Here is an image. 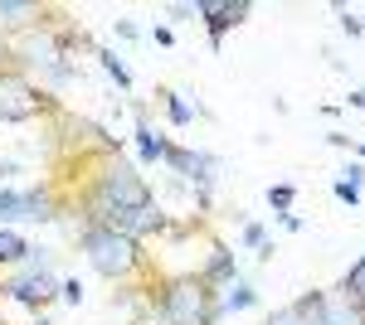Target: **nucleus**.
I'll use <instances>...</instances> for the list:
<instances>
[{
    "mask_svg": "<svg viewBox=\"0 0 365 325\" xmlns=\"http://www.w3.org/2000/svg\"><path fill=\"white\" fill-rule=\"evenodd\" d=\"M141 204H151V190L141 180V165L122 161V156H103L98 175H93V194H88L93 223L103 214H127V209H141Z\"/></svg>",
    "mask_w": 365,
    "mask_h": 325,
    "instance_id": "1",
    "label": "nucleus"
},
{
    "mask_svg": "<svg viewBox=\"0 0 365 325\" xmlns=\"http://www.w3.org/2000/svg\"><path fill=\"white\" fill-rule=\"evenodd\" d=\"M78 247H83L88 267L98 272V277H108V282H132V277L146 267V252H141L137 238L117 233V228H108V223H83Z\"/></svg>",
    "mask_w": 365,
    "mask_h": 325,
    "instance_id": "2",
    "label": "nucleus"
},
{
    "mask_svg": "<svg viewBox=\"0 0 365 325\" xmlns=\"http://www.w3.org/2000/svg\"><path fill=\"white\" fill-rule=\"evenodd\" d=\"M156 321L161 325H215V292L200 282V277H180V282H166L161 297H156Z\"/></svg>",
    "mask_w": 365,
    "mask_h": 325,
    "instance_id": "3",
    "label": "nucleus"
},
{
    "mask_svg": "<svg viewBox=\"0 0 365 325\" xmlns=\"http://www.w3.org/2000/svg\"><path fill=\"white\" fill-rule=\"evenodd\" d=\"M49 107H54V102H49L44 87H34L20 68H0V122H5V127L29 122V117H39V112H49Z\"/></svg>",
    "mask_w": 365,
    "mask_h": 325,
    "instance_id": "4",
    "label": "nucleus"
},
{
    "mask_svg": "<svg viewBox=\"0 0 365 325\" xmlns=\"http://www.w3.org/2000/svg\"><path fill=\"white\" fill-rule=\"evenodd\" d=\"M0 297H10L15 306H25V311L39 316V311L58 297V277H54V267H49V272H39V267H10L5 277H0Z\"/></svg>",
    "mask_w": 365,
    "mask_h": 325,
    "instance_id": "5",
    "label": "nucleus"
},
{
    "mask_svg": "<svg viewBox=\"0 0 365 325\" xmlns=\"http://www.w3.org/2000/svg\"><path fill=\"white\" fill-rule=\"evenodd\" d=\"M166 165L185 180V185H195V204H200V209H210V190H215L220 156H210V151H190V146H170Z\"/></svg>",
    "mask_w": 365,
    "mask_h": 325,
    "instance_id": "6",
    "label": "nucleus"
},
{
    "mask_svg": "<svg viewBox=\"0 0 365 325\" xmlns=\"http://www.w3.org/2000/svg\"><path fill=\"white\" fill-rule=\"evenodd\" d=\"M249 15V0H195V20H205V29H210V49H225V34L234 25H244Z\"/></svg>",
    "mask_w": 365,
    "mask_h": 325,
    "instance_id": "7",
    "label": "nucleus"
},
{
    "mask_svg": "<svg viewBox=\"0 0 365 325\" xmlns=\"http://www.w3.org/2000/svg\"><path fill=\"white\" fill-rule=\"evenodd\" d=\"M98 223H108L117 233H127V238H146V233H161L166 228V214H161V204L151 199V204H141V209H127V214H103Z\"/></svg>",
    "mask_w": 365,
    "mask_h": 325,
    "instance_id": "8",
    "label": "nucleus"
},
{
    "mask_svg": "<svg viewBox=\"0 0 365 325\" xmlns=\"http://www.w3.org/2000/svg\"><path fill=\"white\" fill-rule=\"evenodd\" d=\"M322 301H327V292H302L292 306L273 311L268 325H322Z\"/></svg>",
    "mask_w": 365,
    "mask_h": 325,
    "instance_id": "9",
    "label": "nucleus"
},
{
    "mask_svg": "<svg viewBox=\"0 0 365 325\" xmlns=\"http://www.w3.org/2000/svg\"><path fill=\"white\" fill-rule=\"evenodd\" d=\"M258 306V287H253L249 277H234L225 292L215 297V316H239V311H253Z\"/></svg>",
    "mask_w": 365,
    "mask_h": 325,
    "instance_id": "10",
    "label": "nucleus"
},
{
    "mask_svg": "<svg viewBox=\"0 0 365 325\" xmlns=\"http://www.w3.org/2000/svg\"><path fill=\"white\" fill-rule=\"evenodd\" d=\"M54 190L49 185H34V190H20V223H54Z\"/></svg>",
    "mask_w": 365,
    "mask_h": 325,
    "instance_id": "11",
    "label": "nucleus"
},
{
    "mask_svg": "<svg viewBox=\"0 0 365 325\" xmlns=\"http://www.w3.org/2000/svg\"><path fill=\"white\" fill-rule=\"evenodd\" d=\"M234 277H239V262H234V252H229L225 243H215V247H210V262H205V272H200V282H205L210 292H215V287L225 292Z\"/></svg>",
    "mask_w": 365,
    "mask_h": 325,
    "instance_id": "12",
    "label": "nucleus"
},
{
    "mask_svg": "<svg viewBox=\"0 0 365 325\" xmlns=\"http://www.w3.org/2000/svg\"><path fill=\"white\" fill-rule=\"evenodd\" d=\"M39 15H44V5H34V0H0V29H15V34H25V29L44 25Z\"/></svg>",
    "mask_w": 365,
    "mask_h": 325,
    "instance_id": "13",
    "label": "nucleus"
},
{
    "mask_svg": "<svg viewBox=\"0 0 365 325\" xmlns=\"http://www.w3.org/2000/svg\"><path fill=\"white\" fill-rule=\"evenodd\" d=\"M137 161L141 165H156V161H166V151H170V141L166 136H156V127H151V122H146V112L137 107Z\"/></svg>",
    "mask_w": 365,
    "mask_h": 325,
    "instance_id": "14",
    "label": "nucleus"
},
{
    "mask_svg": "<svg viewBox=\"0 0 365 325\" xmlns=\"http://www.w3.org/2000/svg\"><path fill=\"white\" fill-rule=\"evenodd\" d=\"M322 325H365V311L346 292H327V301H322Z\"/></svg>",
    "mask_w": 365,
    "mask_h": 325,
    "instance_id": "15",
    "label": "nucleus"
},
{
    "mask_svg": "<svg viewBox=\"0 0 365 325\" xmlns=\"http://www.w3.org/2000/svg\"><path fill=\"white\" fill-rule=\"evenodd\" d=\"M161 107H166L170 127H195V117H205V107L190 102L185 92H175V87H161Z\"/></svg>",
    "mask_w": 365,
    "mask_h": 325,
    "instance_id": "16",
    "label": "nucleus"
},
{
    "mask_svg": "<svg viewBox=\"0 0 365 325\" xmlns=\"http://www.w3.org/2000/svg\"><path fill=\"white\" fill-rule=\"evenodd\" d=\"M25 252H29V243L20 228H0V267H20Z\"/></svg>",
    "mask_w": 365,
    "mask_h": 325,
    "instance_id": "17",
    "label": "nucleus"
},
{
    "mask_svg": "<svg viewBox=\"0 0 365 325\" xmlns=\"http://www.w3.org/2000/svg\"><path fill=\"white\" fill-rule=\"evenodd\" d=\"M98 63H103V73H108V78H113L122 92H132V68H127V63H122L113 49H98Z\"/></svg>",
    "mask_w": 365,
    "mask_h": 325,
    "instance_id": "18",
    "label": "nucleus"
},
{
    "mask_svg": "<svg viewBox=\"0 0 365 325\" xmlns=\"http://www.w3.org/2000/svg\"><path fill=\"white\" fill-rule=\"evenodd\" d=\"M15 223H20V190L0 185V228H15Z\"/></svg>",
    "mask_w": 365,
    "mask_h": 325,
    "instance_id": "19",
    "label": "nucleus"
},
{
    "mask_svg": "<svg viewBox=\"0 0 365 325\" xmlns=\"http://www.w3.org/2000/svg\"><path fill=\"white\" fill-rule=\"evenodd\" d=\"M341 292H346V297H351V301H356V306L365 311V257H361V262H356L351 272H346V282H341Z\"/></svg>",
    "mask_w": 365,
    "mask_h": 325,
    "instance_id": "20",
    "label": "nucleus"
},
{
    "mask_svg": "<svg viewBox=\"0 0 365 325\" xmlns=\"http://www.w3.org/2000/svg\"><path fill=\"white\" fill-rule=\"evenodd\" d=\"M292 199H297V185H268V204L278 214H292Z\"/></svg>",
    "mask_w": 365,
    "mask_h": 325,
    "instance_id": "21",
    "label": "nucleus"
},
{
    "mask_svg": "<svg viewBox=\"0 0 365 325\" xmlns=\"http://www.w3.org/2000/svg\"><path fill=\"white\" fill-rule=\"evenodd\" d=\"M336 20H341V29H346L351 39H361V34H365V20L351 10V5H336Z\"/></svg>",
    "mask_w": 365,
    "mask_h": 325,
    "instance_id": "22",
    "label": "nucleus"
},
{
    "mask_svg": "<svg viewBox=\"0 0 365 325\" xmlns=\"http://www.w3.org/2000/svg\"><path fill=\"white\" fill-rule=\"evenodd\" d=\"M58 301H63V306H83V282H78V277H63V282H58Z\"/></svg>",
    "mask_w": 365,
    "mask_h": 325,
    "instance_id": "23",
    "label": "nucleus"
},
{
    "mask_svg": "<svg viewBox=\"0 0 365 325\" xmlns=\"http://www.w3.org/2000/svg\"><path fill=\"white\" fill-rule=\"evenodd\" d=\"M331 194H336L341 204H351V209H356V204H361V190H356V185H346V180H341V175H336V180H331Z\"/></svg>",
    "mask_w": 365,
    "mask_h": 325,
    "instance_id": "24",
    "label": "nucleus"
},
{
    "mask_svg": "<svg viewBox=\"0 0 365 325\" xmlns=\"http://www.w3.org/2000/svg\"><path fill=\"white\" fill-rule=\"evenodd\" d=\"M239 238H244V247H263V243H268L263 223H244V233H239Z\"/></svg>",
    "mask_w": 365,
    "mask_h": 325,
    "instance_id": "25",
    "label": "nucleus"
},
{
    "mask_svg": "<svg viewBox=\"0 0 365 325\" xmlns=\"http://www.w3.org/2000/svg\"><path fill=\"white\" fill-rule=\"evenodd\" d=\"M341 180H346V185H356V190H365V165L361 161L346 165V170H341Z\"/></svg>",
    "mask_w": 365,
    "mask_h": 325,
    "instance_id": "26",
    "label": "nucleus"
},
{
    "mask_svg": "<svg viewBox=\"0 0 365 325\" xmlns=\"http://www.w3.org/2000/svg\"><path fill=\"white\" fill-rule=\"evenodd\" d=\"M166 15H170V20H195V0H180V5H170Z\"/></svg>",
    "mask_w": 365,
    "mask_h": 325,
    "instance_id": "27",
    "label": "nucleus"
},
{
    "mask_svg": "<svg viewBox=\"0 0 365 325\" xmlns=\"http://www.w3.org/2000/svg\"><path fill=\"white\" fill-rule=\"evenodd\" d=\"M151 39H156L161 49H170V44H175V29L170 25H151Z\"/></svg>",
    "mask_w": 365,
    "mask_h": 325,
    "instance_id": "28",
    "label": "nucleus"
},
{
    "mask_svg": "<svg viewBox=\"0 0 365 325\" xmlns=\"http://www.w3.org/2000/svg\"><path fill=\"white\" fill-rule=\"evenodd\" d=\"M327 146H336V151H356V141L346 132H327Z\"/></svg>",
    "mask_w": 365,
    "mask_h": 325,
    "instance_id": "29",
    "label": "nucleus"
},
{
    "mask_svg": "<svg viewBox=\"0 0 365 325\" xmlns=\"http://www.w3.org/2000/svg\"><path fill=\"white\" fill-rule=\"evenodd\" d=\"M278 223L287 228V233H302V228H307V223H302V214H278Z\"/></svg>",
    "mask_w": 365,
    "mask_h": 325,
    "instance_id": "30",
    "label": "nucleus"
},
{
    "mask_svg": "<svg viewBox=\"0 0 365 325\" xmlns=\"http://www.w3.org/2000/svg\"><path fill=\"white\" fill-rule=\"evenodd\" d=\"M113 29H117V39H137V34H141V29H137V25H132V20H117V25H113Z\"/></svg>",
    "mask_w": 365,
    "mask_h": 325,
    "instance_id": "31",
    "label": "nucleus"
},
{
    "mask_svg": "<svg viewBox=\"0 0 365 325\" xmlns=\"http://www.w3.org/2000/svg\"><path fill=\"white\" fill-rule=\"evenodd\" d=\"M346 107H356V112L365 107V87H351V92H346Z\"/></svg>",
    "mask_w": 365,
    "mask_h": 325,
    "instance_id": "32",
    "label": "nucleus"
},
{
    "mask_svg": "<svg viewBox=\"0 0 365 325\" xmlns=\"http://www.w3.org/2000/svg\"><path fill=\"white\" fill-rule=\"evenodd\" d=\"M0 63H10V39L0 34Z\"/></svg>",
    "mask_w": 365,
    "mask_h": 325,
    "instance_id": "33",
    "label": "nucleus"
},
{
    "mask_svg": "<svg viewBox=\"0 0 365 325\" xmlns=\"http://www.w3.org/2000/svg\"><path fill=\"white\" fill-rule=\"evenodd\" d=\"M34 325H54V321H49V316H44V311H39V316H34Z\"/></svg>",
    "mask_w": 365,
    "mask_h": 325,
    "instance_id": "34",
    "label": "nucleus"
},
{
    "mask_svg": "<svg viewBox=\"0 0 365 325\" xmlns=\"http://www.w3.org/2000/svg\"><path fill=\"white\" fill-rule=\"evenodd\" d=\"M356 156H361V161H365V141H361V146H356Z\"/></svg>",
    "mask_w": 365,
    "mask_h": 325,
    "instance_id": "35",
    "label": "nucleus"
},
{
    "mask_svg": "<svg viewBox=\"0 0 365 325\" xmlns=\"http://www.w3.org/2000/svg\"><path fill=\"white\" fill-rule=\"evenodd\" d=\"M0 325H5V321H0Z\"/></svg>",
    "mask_w": 365,
    "mask_h": 325,
    "instance_id": "36",
    "label": "nucleus"
}]
</instances>
